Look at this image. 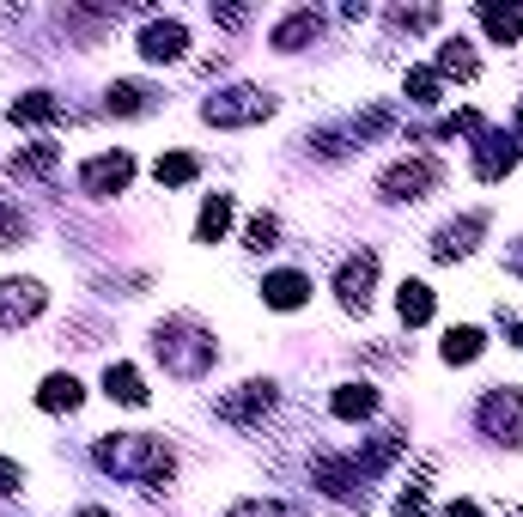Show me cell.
Returning a JSON list of instances; mask_svg holds the SVG:
<instances>
[{"mask_svg":"<svg viewBox=\"0 0 523 517\" xmlns=\"http://www.w3.org/2000/svg\"><path fill=\"white\" fill-rule=\"evenodd\" d=\"M481 25H487V37H499V43H517V37H523V7H481Z\"/></svg>","mask_w":523,"mask_h":517,"instance_id":"ffe728a7","label":"cell"},{"mask_svg":"<svg viewBox=\"0 0 523 517\" xmlns=\"http://www.w3.org/2000/svg\"><path fill=\"white\" fill-rule=\"evenodd\" d=\"M213 19H219V25H244L250 13H244V7H213Z\"/></svg>","mask_w":523,"mask_h":517,"instance_id":"836d02e7","label":"cell"},{"mask_svg":"<svg viewBox=\"0 0 523 517\" xmlns=\"http://www.w3.org/2000/svg\"><path fill=\"white\" fill-rule=\"evenodd\" d=\"M159 359H165V372H177V378H201L213 365V335L195 317H171L159 329Z\"/></svg>","mask_w":523,"mask_h":517,"instance_id":"7a4b0ae2","label":"cell"},{"mask_svg":"<svg viewBox=\"0 0 523 517\" xmlns=\"http://www.w3.org/2000/svg\"><path fill=\"white\" fill-rule=\"evenodd\" d=\"M444 517H481V505L475 499H451V505H444Z\"/></svg>","mask_w":523,"mask_h":517,"instance_id":"1f68e13d","label":"cell"},{"mask_svg":"<svg viewBox=\"0 0 523 517\" xmlns=\"http://www.w3.org/2000/svg\"><path fill=\"white\" fill-rule=\"evenodd\" d=\"M195 171H201V165H195L189 153H165V159H159V183H165V189H177V183H189Z\"/></svg>","mask_w":523,"mask_h":517,"instance_id":"d4e9b609","label":"cell"},{"mask_svg":"<svg viewBox=\"0 0 523 517\" xmlns=\"http://www.w3.org/2000/svg\"><path fill=\"white\" fill-rule=\"evenodd\" d=\"M408 98H414V104H438V73H432V67H414V73H408Z\"/></svg>","mask_w":523,"mask_h":517,"instance_id":"4316f807","label":"cell"},{"mask_svg":"<svg viewBox=\"0 0 523 517\" xmlns=\"http://www.w3.org/2000/svg\"><path fill=\"white\" fill-rule=\"evenodd\" d=\"M262 299H268L274 311H298V305L311 299V280H305V274H292V268H280V274L262 280Z\"/></svg>","mask_w":523,"mask_h":517,"instance_id":"4fadbf2b","label":"cell"},{"mask_svg":"<svg viewBox=\"0 0 523 517\" xmlns=\"http://www.w3.org/2000/svg\"><path fill=\"white\" fill-rule=\"evenodd\" d=\"M481 232H487V213H463V219H451V226L432 238V262H457V256H469Z\"/></svg>","mask_w":523,"mask_h":517,"instance_id":"ba28073f","label":"cell"},{"mask_svg":"<svg viewBox=\"0 0 523 517\" xmlns=\"http://www.w3.org/2000/svg\"><path fill=\"white\" fill-rule=\"evenodd\" d=\"M438 73H457V80H475V55H469V43H463V37L438 49Z\"/></svg>","mask_w":523,"mask_h":517,"instance_id":"cb8c5ba5","label":"cell"},{"mask_svg":"<svg viewBox=\"0 0 523 517\" xmlns=\"http://www.w3.org/2000/svg\"><path fill=\"white\" fill-rule=\"evenodd\" d=\"M396 517H426V487H408V493L396 499Z\"/></svg>","mask_w":523,"mask_h":517,"instance_id":"4dcf8cb0","label":"cell"},{"mask_svg":"<svg viewBox=\"0 0 523 517\" xmlns=\"http://www.w3.org/2000/svg\"><path fill=\"white\" fill-rule=\"evenodd\" d=\"M201 116H207L213 128H244V122L274 116V98H268L262 86H232V92H213V98L201 104Z\"/></svg>","mask_w":523,"mask_h":517,"instance_id":"3957f363","label":"cell"},{"mask_svg":"<svg viewBox=\"0 0 523 517\" xmlns=\"http://www.w3.org/2000/svg\"><path fill=\"white\" fill-rule=\"evenodd\" d=\"M19 238H25V219H19L7 201H0V250H7V244H19Z\"/></svg>","mask_w":523,"mask_h":517,"instance_id":"f546056e","label":"cell"},{"mask_svg":"<svg viewBox=\"0 0 523 517\" xmlns=\"http://www.w3.org/2000/svg\"><path fill=\"white\" fill-rule=\"evenodd\" d=\"M371 286H378V250L347 256V262H341V274H335L341 305H347V311H365V305H371Z\"/></svg>","mask_w":523,"mask_h":517,"instance_id":"8992f818","label":"cell"},{"mask_svg":"<svg viewBox=\"0 0 523 517\" xmlns=\"http://www.w3.org/2000/svg\"><path fill=\"white\" fill-rule=\"evenodd\" d=\"M13 487H19V463L0 457V493H13Z\"/></svg>","mask_w":523,"mask_h":517,"instance_id":"d6a6232c","label":"cell"},{"mask_svg":"<svg viewBox=\"0 0 523 517\" xmlns=\"http://www.w3.org/2000/svg\"><path fill=\"white\" fill-rule=\"evenodd\" d=\"M505 268H511V274H523V244H517L511 256H505Z\"/></svg>","mask_w":523,"mask_h":517,"instance_id":"e575fe53","label":"cell"},{"mask_svg":"<svg viewBox=\"0 0 523 517\" xmlns=\"http://www.w3.org/2000/svg\"><path fill=\"white\" fill-rule=\"evenodd\" d=\"M511 165H517V140H511V134H487V140L475 146V177H481V183H499Z\"/></svg>","mask_w":523,"mask_h":517,"instance_id":"7c38bea8","label":"cell"},{"mask_svg":"<svg viewBox=\"0 0 523 517\" xmlns=\"http://www.w3.org/2000/svg\"><path fill=\"white\" fill-rule=\"evenodd\" d=\"M55 116H61V98H49V92H25L13 104V122H55Z\"/></svg>","mask_w":523,"mask_h":517,"instance_id":"603a6c76","label":"cell"},{"mask_svg":"<svg viewBox=\"0 0 523 517\" xmlns=\"http://www.w3.org/2000/svg\"><path fill=\"white\" fill-rule=\"evenodd\" d=\"M80 402H86V390H80V378H67V372L43 378V390H37V408L43 414H73Z\"/></svg>","mask_w":523,"mask_h":517,"instance_id":"5bb4252c","label":"cell"},{"mask_svg":"<svg viewBox=\"0 0 523 517\" xmlns=\"http://www.w3.org/2000/svg\"><path fill=\"white\" fill-rule=\"evenodd\" d=\"M49 165H55V146H31V153L13 159V177H43Z\"/></svg>","mask_w":523,"mask_h":517,"instance_id":"484cf974","label":"cell"},{"mask_svg":"<svg viewBox=\"0 0 523 517\" xmlns=\"http://www.w3.org/2000/svg\"><path fill=\"white\" fill-rule=\"evenodd\" d=\"M317 31H323L317 13H292V19L274 31V49H305V43H317Z\"/></svg>","mask_w":523,"mask_h":517,"instance_id":"d6986e66","label":"cell"},{"mask_svg":"<svg viewBox=\"0 0 523 517\" xmlns=\"http://www.w3.org/2000/svg\"><path fill=\"white\" fill-rule=\"evenodd\" d=\"M104 396H110V402L140 408V402H146V384H140V372H134V365H110V372H104Z\"/></svg>","mask_w":523,"mask_h":517,"instance_id":"e0dca14e","label":"cell"},{"mask_svg":"<svg viewBox=\"0 0 523 517\" xmlns=\"http://www.w3.org/2000/svg\"><path fill=\"white\" fill-rule=\"evenodd\" d=\"M80 517H110V511H104V505H86V511H80Z\"/></svg>","mask_w":523,"mask_h":517,"instance_id":"d590c367","label":"cell"},{"mask_svg":"<svg viewBox=\"0 0 523 517\" xmlns=\"http://www.w3.org/2000/svg\"><path fill=\"white\" fill-rule=\"evenodd\" d=\"M232 517H305L298 505H274V499H262V505H232Z\"/></svg>","mask_w":523,"mask_h":517,"instance_id":"f1b7e54d","label":"cell"},{"mask_svg":"<svg viewBox=\"0 0 523 517\" xmlns=\"http://www.w3.org/2000/svg\"><path fill=\"white\" fill-rule=\"evenodd\" d=\"M153 98H159V92L140 86V80H116V86H110V110H116V116H146V110H153Z\"/></svg>","mask_w":523,"mask_h":517,"instance_id":"2e32d148","label":"cell"},{"mask_svg":"<svg viewBox=\"0 0 523 517\" xmlns=\"http://www.w3.org/2000/svg\"><path fill=\"white\" fill-rule=\"evenodd\" d=\"M268 408H274V384H238V396H219V414L238 420V426L262 420Z\"/></svg>","mask_w":523,"mask_h":517,"instance_id":"8fae6325","label":"cell"},{"mask_svg":"<svg viewBox=\"0 0 523 517\" xmlns=\"http://www.w3.org/2000/svg\"><path fill=\"white\" fill-rule=\"evenodd\" d=\"M517 122H523V104H517Z\"/></svg>","mask_w":523,"mask_h":517,"instance_id":"74e56055","label":"cell"},{"mask_svg":"<svg viewBox=\"0 0 523 517\" xmlns=\"http://www.w3.org/2000/svg\"><path fill=\"white\" fill-rule=\"evenodd\" d=\"M481 432L505 438V445H523V390H487L481 396Z\"/></svg>","mask_w":523,"mask_h":517,"instance_id":"277c9868","label":"cell"},{"mask_svg":"<svg viewBox=\"0 0 523 517\" xmlns=\"http://www.w3.org/2000/svg\"><path fill=\"white\" fill-rule=\"evenodd\" d=\"M274 238H280L274 213H256V219H250V250H274Z\"/></svg>","mask_w":523,"mask_h":517,"instance_id":"83f0119b","label":"cell"},{"mask_svg":"<svg viewBox=\"0 0 523 517\" xmlns=\"http://www.w3.org/2000/svg\"><path fill=\"white\" fill-rule=\"evenodd\" d=\"M371 408H378V390H365V384H341L335 390V414L341 420H365Z\"/></svg>","mask_w":523,"mask_h":517,"instance_id":"7402d4cb","label":"cell"},{"mask_svg":"<svg viewBox=\"0 0 523 517\" xmlns=\"http://www.w3.org/2000/svg\"><path fill=\"white\" fill-rule=\"evenodd\" d=\"M226 226H232V201L213 195V201L201 207V219H195V238H201V244H219V238H226Z\"/></svg>","mask_w":523,"mask_h":517,"instance_id":"ac0fdd59","label":"cell"},{"mask_svg":"<svg viewBox=\"0 0 523 517\" xmlns=\"http://www.w3.org/2000/svg\"><path fill=\"white\" fill-rule=\"evenodd\" d=\"M438 177H444V171H438V159H402V165H390V171H384V183H378V189H384V201H420L426 189H438Z\"/></svg>","mask_w":523,"mask_h":517,"instance_id":"5b68a950","label":"cell"},{"mask_svg":"<svg viewBox=\"0 0 523 517\" xmlns=\"http://www.w3.org/2000/svg\"><path fill=\"white\" fill-rule=\"evenodd\" d=\"M128 177H134V159H128V153H104V159H92V165L80 171V189H86V195H122Z\"/></svg>","mask_w":523,"mask_h":517,"instance_id":"9c48e42d","label":"cell"},{"mask_svg":"<svg viewBox=\"0 0 523 517\" xmlns=\"http://www.w3.org/2000/svg\"><path fill=\"white\" fill-rule=\"evenodd\" d=\"M183 49H189V31L177 19H153L140 31V55L146 61H183Z\"/></svg>","mask_w":523,"mask_h":517,"instance_id":"30bf717a","label":"cell"},{"mask_svg":"<svg viewBox=\"0 0 523 517\" xmlns=\"http://www.w3.org/2000/svg\"><path fill=\"white\" fill-rule=\"evenodd\" d=\"M43 311V286L37 280H0V329H19Z\"/></svg>","mask_w":523,"mask_h":517,"instance_id":"52a82bcc","label":"cell"},{"mask_svg":"<svg viewBox=\"0 0 523 517\" xmlns=\"http://www.w3.org/2000/svg\"><path fill=\"white\" fill-rule=\"evenodd\" d=\"M511 335H517V341H523V317H517V323H511Z\"/></svg>","mask_w":523,"mask_h":517,"instance_id":"8d00e7d4","label":"cell"},{"mask_svg":"<svg viewBox=\"0 0 523 517\" xmlns=\"http://www.w3.org/2000/svg\"><path fill=\"white\" fill-rule=\"evenodd\" d=\"M98 463L110 469V475H122V481H146V487H159V481H171V451L159 445V438H146V432H110L104 445H98Z\"/></svg>","mask_w":523,"mask_h":517,"instance_id":"6da1fadb","label":"cell"},{"mask_svg":"<svg viewBox=\"0 0 523 517\" xmlns=\"http://www.w3.org/2000/svg\"><path fill=\"white\" fill-rule=\"evenodd\" d=\"M396 311H402V323H408V329L432 323V286H420V280H402V292H396Z\"/></svg>","mask_w":523,"mask_h":517,"instance_id":"9a60e30c","label":"cell"},{"mask_svg":"<svg viewBox=\"0 0 523 517\" xmlns=\"http://www.w3.org/2000/svg\"><path fill=\"white\" fill-rule=\"evenodd\" d=\"M481 347H487V335L481 329H451V335H444V359H451V365H469V359H481Z\"/></svg>","mask_w":523,"mask_h":517,"instance_id":"44dd1931","label":"cell"}]
</instances>
